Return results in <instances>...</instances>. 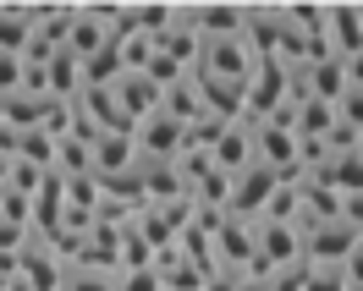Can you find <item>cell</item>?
Returning a JSON list of instances; mask_svg holds the SVG:
<instances>
[{
	"mask_svg": "<svg viewBox=\"0 0 363 291\" xmlns=\"http://www.w3.org/2000/svg\"><path fill=\"white\" fill-rule=\"evenodd\" d=\"M133 149H138V165H177V154H182V127L165 110L143 115V121L133 127Z\"/></svg>",
	"mask_w": 363,
	"mask_h": 291,
	"instance_id": "obj_1",
	"label": "cell"
},
{
	"mask_svg": "<svg viewBox=\"0 0 363 291\" xmlns=\"http://www.w3.org/2000/svg\"><path fill=\"white\" fill-rule=\"evenodd\" d=\"M270 193H275V176L259 171V165H248V171H237L231 187H226V215L231 220H259L264 203H270Z\"/></svg>",
	"mask_w": 363,
	"mask_h": 291,
	"instance_id": "obj_2",
	"label": "cell"
},
{
	"mask_svg": "<svg viewBox=\"0 0 363 291\" xmlns=\"http://www.w3.org/2000/svg\"><path fill=\"white\" fill-rule=\"evenodd\" d=\"M209 165L220 171V176H237V171H248L253 165V132H248V121H226L220 132H215V143L204 149Z\"/></svg>",
	"mask_w": 363,
	"mask_h": 291,
	"instance_id": "obj_3",
	"label": "cell"
},
{
	"mask_svg": "<svg viewBox=\"0 0 363 291\" xmlns=\"http://www.w3.org/2000/svg\"><path fill=\"white\" fill-rule=\"evenodd\" d=\"M111 89V99H116V110L127 115V127H138L143 115H155L160 110V89L143 77V72H121L116 83H105Z\"/></svg>",
	"mask_w": 363,
	"mask_h": 291,
	"instance_id": "obj_4",
	"label": "cell"
},
{
	"mask_svg": "<svg viewBox=\"0 0 363 291\" xmlns=\"http://www.w3.org/2000/svg\"><path fill=\"white\" fill-rule=\"evenodd\" d=\"M28 33H33V6H0V50L23 55Z\"/></svg>",
	"mask_w": 363,
	"mask_h": 291,
	"instance_id": "obj_5",
	"label": "cell"
},
{
	"mask_svg": "<svg viewBox=\"0 0 363 291\" xmlns=\"http://www.w3.org/2000/svg\"><path fill=\"white\" fill-rule=\"evenodd\" d=\"M336 121H341L352 137L363 132V89H347V93L336 99Z\"/></svg>",
	"mask_w": 363,
	"mask_h": 291,
	"instance_id": "obj_6",
	"label": "cell"
},
{
	"mask_svg": "<svg viewBox=\"0 0 363 291\" xmlns=\"http://www.w3.org/2000/svg\"><path fill=\"white\" fill-rule=\"evenodd\" d=\"M17 89H23V55L0 50V99H17Z\"/></svg>",
	"mask_w": 363,
	"mask_h": 291,
	"instance_id": "obj_7",
	"label": "cell"
},
{
	"mask_svg": "<svg viewBox=\"0 0 363 291\" xmlns=\"http://www.w3.org/2000/svg\"><path fill=\"white\" fill-rule=\"evenodd\" d=\"M116 291H160V275H155V264H149V269H121Z\"/></svg>",
	"mask_w": 363,
	"mask_h": 291,
	"instance_id": "obj_8",
	"label": "cell"
},
{
	"mask_svg": "<svg viewBox=\"0 0 363 291\" xmlns=\"http://www.w3.org/2000/svg\"><path fill=\"white\" fill-rule=\"evenodd\" d=\"M231 291H270V286H264L259 275H237V286H231Z\"/></svg>",
	"mask_w": 363,
	"mask_h": 291,
	"instance_id": "obj_9",
	"label": "cell"
}]
</instances>
